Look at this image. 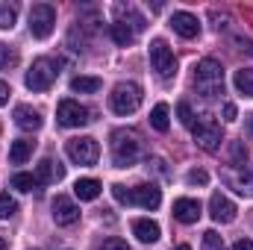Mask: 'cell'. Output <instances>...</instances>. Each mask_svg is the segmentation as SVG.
Listing matches in <instances>:
<instances>
[{"label": "cell", "instance_id": "cell-21", "mask_svg": "<svg viewBox=\"0 0 253 250\" xmlns=\"http://www.w3.org/2000/svg\"><path fill=\"white\" fill-rule=\"evenodd\" d=\"M74 194H77L80 200H97V194H100V183L91 180V177L77 180V183H74Z\"/></svg>", "mask_w": 253, "mask_h": 250}, {"label": "cell", "instance_id": "cell-20", "mask_svg": "<svg viewBox=\"0 0 253 250\" xmlns=\"http://www.w3.org/2000/svg\"><path fill=\"white\" fill-rule=\"evenodd\" d=\"M33 147H36V141H30V138L12 141V147H9V162H12V165H24V162L33 156Z\"/></svg>", "mask_w": 253, "mask_h": 250}, {"label": "cell", "instance_id": "cell-23", "mask_svg": "<svg viewBox=\"0 0 253 250\" xmlns=\"http://www.w3.org/2000/svg\"><path fill=\"white\" fill-rule=\"evenodd\" d=\"M236 88H239L245 97H253V68L236 71Z\"/></svg>", "mask_w": 253, "mask_h": 250}, {"label": "cell", "instance_id": "cell-5", "mask_svg": "<svg viewBox=\"0 0 253 250\" xmlns=\"http://www.w3.org/2000/svg\"><path fill=\"white\" fill-rule=\"evenodd\" d=\"M65 153H68V159L71 162H77V165H94L97 159H100V144L94 141V138H71L68 144H65Z\"/></svg>", "mask_w": 253, "mask_h": 250}, {"label": "cell", "instance_id": "cell-33", "mask_svg": "<svg viewBox=\"0 0 253 250\" xmlns=\"http://www.w3.org/2000/svg\"><path fill=\"white\" fill-rule=\"evenodd\" d=\"M100 250H129V245L121 242V239H106V242L100 245Z\"/></svg>", "mask_w": 253, "mask_h": 250}, {"label": "cell", "instance_id": "cell-10", "mask_svg": "<svg viewBox=\"0 0 253 250\" xmlns=\"http://www.w3.org/2000/svg\"><path fill=\"white\" fill-rule=\"evenodd\" d=\"M56 121L62 126H83V124H88V109L80 106L77 100H62L56 106Z\"/></svg>", "mask_w": 253, "mask_h": 250}, {"label": "cell", "instance_id": "cell-19", "mask_svg": "<svg viewBox=\"0 0 253 250\" xmlns=\"http://www.w3.org/2000/svg\"><path fill=\"white\" fill-rule=\"evenodd\" d=\"M115 15H118V24H126L132 33H141V30L147 27V21H144L132 6H124V3H121V6H115Z\"/></svg>", "mask_w": 253, "mask_h": 250}, {"label": "cell", "instance_id": "cell-9", "mask_svg": "<svg viewBox=\"0 0 253 250\" xmlns=\"http://www.w3.org/2000/svg\"><path fill=\"white\" fill-rule=\"evenodd\" d=\"M194 129V141L203 147V150H218V144H221V124L215 121V118H209V115H203L197 124L191 126Z\"/></svg>", "mask_w": 253, "mask_h": 250}, {"label": "cell", "instance_id": "cell-3", "mask_svg": "<svg viewBox=\"0 0 253 250\" xmlns=\"http://www.w3.org/2000/svg\"><path fill=\"white\" fill-rule=\"evenodd\" d=\"M112 197L118 203L126 206H141V209H156L162 203V191L156 186H135V188H124V186H112Z\"/></svg>", "mask_w": 253, "mask_h": 250}, {"label": "cell", "instance_id": "cell-11", "mask_svg": "<svg viewBox=\"0 0 253 250\" xmlns=\"http://www.w3.org/2000/svg\"><path fill=\"white\" fill-rule=\"evenodd\" d=\"M236 203L227 197V194H221V191H215L212 194V200H209V215L218 221V224H233L236 221Z\"/></svg>", "mask_w": 253, "mask_h": 250}, {"label": "cell", "instance_id": "cell-8", "mask_svg": "<svg viewBox=\"0 0 253 250\" xmlns=\"http://www.w3.org/2000/svg\"><path fill=\"white\" fill-rule=\"evenodd\" d=\"M56 65L50 62V59H36L33 68L27 71V88H33V91H47L50 85H53V80H56Z\"/></svg>", "mask_w": 253, "mask_h": 250}, {"label": "cell", "instance_id": "cell-7", "mask_svg": "<svg viewBox=\"0 0 253 250\" xmlns=\"http://www.w3.org/2000/svg\"><path fill=\"white\" fill-rule=\"evenodd\" d=\"M53 24H56V9L50 3H36L30 9V33L36 39H47L53 33Z\"/></svg>", "mask_w": 253, "mask_h": 250}, {"label": "cell", "instance_id": "cell-1", "mask_svg": "<svg viewBox=\"0 0 253 250\" xmlns=\"http://www.w3.org/2000/svg\"><path fill=\"white\" fill-rule=\"evenodd\" d=\"M194 85L206 100H215L218 94H224V68L215 59H200L194 68Z\"/></svg>", "mask_w": 253, "mask_h": 250}, {"label": "cell", "instance_id": "cell-12", "mask_svg": "<svg viewBox=\"0 0 253 250\" xmlns=\"http://www.w3.org/2000/svg\"><path fill=\"white\" fill-rule=\"evenodd\" d=\"M53 221H56L59 227H71V224L80 221V209H77V203H74L71 197L59 194V197L53 200Z\"/></svg>", "mask_w": 253, "mask_h": 250}, {"label": "cell", "instance_id": "cell-37", "mask_svg": "<svg viewBox=\"0 0 253 250\" xmlns=\"http://www.w3.org/2000/svg\"><path fill=\"white\" fill-rule=\"evenodd\" d=\"M233 250H253V242L251 239H242V242H236V248Z\"/></svg>", "mask_w": 253, "mask_h": 250}, {"label": "cell", "instance_id": "cell-38", "mask_svg": "<svg viewBox=\"0 0 253 250\" xmlns=\"http://www.w3.org/2000/svg\"><path fill=\"white\" fill-rule=\"evenodd\" d=\"M248 129H251V132H253V115H251V121H248Z\"/></svg>", "mask_w": 253, "mask_h": 250}, {"label": "cell", "instance_id": "cell-4", "mask_svg": "<svg viewBox=\"0 0 253 250\" xmlns=\"http://www.w3.org/2000/svg\"><path fill=\"white\" fill-rule=\"evenodd\" d=\"M109 106L115 115H132L141 106V85L138 83H118L109 94Z\"/></svg>", "mask_w": 253, "mask_h": 250}, {"label": "cell", "instance_id": "cell-30", "mask_svg": "<svg viewBox=\"0 0 253 250\" xmlns=\"http://www.w3.org/2000/svg\"><path fill=\"white\" fill-rule=\"evenodd\" d=\"M18 212V203L9 197V194H3L0 197V218H9V215H15Z\"/></svg>", "mask_w": 253, "mask_h": 250}, {"label": "cell", "instance_id": "cell-14", "mask_svg": "<svg viewBox=\"0 0 253 250\" xmlns=\"http://www.w3.org/2000/svg\"><path fill=\"white\" fill-rule=\"evenodd\" d=\"M174 218L180 224H194L200 218V200H191V197H180L174 200Z\"/></svg>", "mask_w": 253, "mask_h": 250}, {"label": "cell", "instance_id": "cell-26", "mask_svg": "<svg viewBox=\"0 0 253 250\" xmlns=\"http://www.w3.org/2000/svg\"><path fill=\"white\" fill-rule=\"evenodd\" d=\"M36 186H39V180L33 174H15L12 177V188H18V191H33Z\"/></svg>", "mask_w": 253, "mask_h": 250}, {"label": "cell", "instance_id": "cell-35", "mask_svg": "<svg viewBox=\"0 0 253 250\" xmlns=\"http://www.w3.org/2000/svg\"><path fill=\"white\" fill-rule=\"evenodd\" d=\"M236 115H239L236 103H224V121H236Z\"/></svg>", "mask_w": 253, "mask_h": 250}, {"label": "cell", "instance_id": "cell-16", "mask_svg": "<svg viewBox=\"0 0 253 250\" xmlns=\"http://www.w3.org/2000/svg\"><path fill=\"white\" fill-rule=\"evenodd\" d=\"M132 233H135V239H138V242L153 245V242L159 239V224H156V221H150V218H135V221H132Z\"/></svg>", "mask_w": 253, "mask_h": 250}, {"label": "cell", "instance_id": "cell-24", "mask_svg": "<svg viewBox=\"0 0 253 250\" xmlns=\"http://www.w3.org/2000/svg\"><path fill=\"white\" fill-rule=\"evenodd\" d=\"M109 36H112V42L121 44V47H126V44L135 39V33H132L126 24H112V27H109Z\"/></svg>", "mask_w": 253, "mask_h": 250}, {"label": "cell", "instance_id": "cell-22", "mask_svg": "<svg viewBox=\"0 0 253 250\" xmlns=\"http://www.w3.org/2000/svg\"><path fill=\"white\" fill-rule=\"evenodd\" d=\"M100 80L97 77H74L71 80V88L74 91H80V94H94V91H100Z\"/></svg>", "mask_w": 253, "mask_h": 250}, {"label": "cell", "instance_id": "cell-6", "mask_svg": "<svg viewBox=\"0 0 253 250\" xmlns=\"http://www.w3.org/2000/svg\"><path fill=\"white\" fill-rule=\"evenodd\" d=\"M150 65H153V71H156L162 80H168V77H174V74H177L174 50H171L162 39H153V42H150Z\"/></svg>", "mask_w": 253, "mask_h": 250}, {"label": "cell", "instance_id": "cell-13", "mask_svg": "<svg viewBox=\"0 0 253 250\" xmlns=\"http://www.w3.org/2000/svg\"><path fill=\"white\" fill-rule=\"evenodd\" d=\"M171 27H174V33L183 36V39H194V36L200 33V24H197V18H194L191 12H174V15H171Z\"/></svg>", "mask_w": 253, "mask_h": 250}, {"label": "cell", "instance_id": "cell-40", "mask_svg": "<svg viewBox=\"0 0 253 250\" xmlns=\"http://www.w3.org/2000/svg\"><path fill=\"white\" fill-rule=\"evenodd\" d=\"M0 250H6V242H3V239H0Z\"/></svg>", "mask_w": 253, "mask_h": 250}, {"label": "cell", "instance_id": "cell-25", "mask_svg": "<svg viewBox=\"0 0 253 250\" xmlns=\"http://www.w3.org/2000/svg\"><path fill=\"white\" fill-rule=\"evenodd\" d=\"M150 124H153V129H159V132H168V106H165V103H156V106H153Z\"/></svg>", "mask_w": 253, "mask_h": 250}, {"label": "cell", "instance_id": "cell-28", "mask_svg": "<svg viewBox=\"0 0 253 250\" xmlns=\"http://www.w3.org/2000/svg\"><path fill=\"white\" fill-rule=\"evenodd\" d=\"M230 159H233V165H239V168H245V159H248V150H245V144H242V141H233V147H230Z\"/></svg>", "mask_w": 253, "mask_h": 250}, {"label": "cell", "instance_id": "cell-15", "mask_svg": "<svg viewBox=\"0 0 253 250\" xmlns=\"http://www.w3.org/2000/svg\"><path fill=\"white\" fill-rule=\"evenodd\" d=\"M62 174H65V168L56 162V159H50V156L42 159L39 168H36V180H39V183H59Z\"/></svg>", "mask_w": 253, "mask_h": 250}, {"label": "cell", "instance_id": "cell-34", "mask_svg": "<svg viewBox=\"0 0 253 250\" xmlns=\"http://www.w3.org/2000/svg\"><path fill=\"white\" fill-rule=\"evenodd\" d=\"M15 62H18V56H15L9 47H3V44H0V65H15Z\"/></svg>", "mask_w": 253, "mask_h": 250}, {"label": "cell", "instance_id": "cell-27", "mask_svg": "<svg viewBox=\"0 0 253 250\" xmlns=\"http://www.w3.org/2000/svg\"><path fill=\"white\" fill-rule=\"evenodd\" d=\"M15 27V6L0 3V30H12Z\"/></svg>", "mask_w": 253, "mask_h": 250}, {"label": "cell", "instance_id": "cell-18", "mask_svg": "<svg viewBox=\"0 0 253 250\" xmlns=\"http://www.w3.org/2000/svg\"><path fill=\"white\" fill-rule=\"evenodd\" d=\"M15 124L21 126V129H30V132H36V129H42V115H39V109H33V106H18L15 109Z\"/></svg>", "mask_w": 253, "mask_h": 250}, {"label": "cell", "instance_id": "cell-29", "mask_svg": "<svg viewBox=\"0 0 253 250\" xmlns=\"http://www.w3.org/2000/svg\"><path fill=\"white\" fill-rule=\"evenodd\" d=\"M203 250H224V242L215 230H206L203 233Z\"/></svg>", "mask_w": 253, "mask_h": 250}, {"label": "cell", "instance_id": "cell-39", "mask_svg": "<svg viewBox=\"0 0 253 250\" xmlns=\"http://www.w3.org/2000/svg\"><path fill=\"white\" fill-rule=\"evenodd\" d=\"M177 250H191V248H189V245H180V248H177Z\"/></svg>", "mask_w": 253, "mask_h": 250}, {"label": "cell", "instance_id": "cell-2", "mask_svg": "<svg viewBox=\"0 0 253 250\" xmlns=\"http://www.w3.org/2000/svg\"><path fill=\"white\" fill-rule=\"evenodd\" d=\"M141 150V138L135 129H115L112 132V162L118 168H129L138 159Z\"/></svg>", "mask_w": 253, "mask_h": 250}, {"label": "cell", "instance_id": "cell-36", "mask_svg": "<svg viewBox=\"0 0 253 250\" xmlns=\"http://www.w3.org/2000/svg\"><path fill=\"white\" fill-rule=\"evenodd\" d=\"M9 94H12V91H9V85H6V83L0 80V106H3L6 100H9Z\"/></svg>", "mask_w": 253, "mask_h": 250}, {"label": "cell", "instance_id": "cell-31", "mask_svg": "<svg viewBox=\"0 0 253 250\" xmlns=\"http://www.w3.org/2000/svg\"><path fill=\"white\" fill-rule=\"evenodd\" d=\"M177 115H180V121H183L186 126H194V112H191V106L186 103V100L177 106Z\"/></svg>", "mask_w": 253, "mask_h": 250}, {"label": "cell", "instance_id": "cell-32", "mask_svg": "<svg viewBox=\"0 0 253 250\" xmlns=\"http://www.w3.org/2000/svg\"><path fill=\"white\" fill-rule=\"evenodd\" d=\"M186 180H189V186H206V183H209V174L200 171V168H194V171H189Z\"/></svg>", "mask_w": 253, "mask_h": 250}, {"label": "cell", "instance_id": "cell-17", "mask_svg": "<svg viewBox=\"0 0 253 250\" xmlns=\"http://www.w3.org/2000/svg\"><path fill=\"white\" fill-rule=\"evenodd\" d=\"M227 186H233L239 194H245V197H251L253 194V174L251 171H245V168H239V171H227Z\"/></svg>", "mask_w": 253, "mask_h": 250}]
</instances>
